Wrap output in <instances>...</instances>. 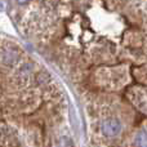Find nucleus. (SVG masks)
Masks as SVG:
<instances>
[{"label":"nucleus","mask_w":147,"mask_h":147,"mask_svg":"<svg viewBox=\"0 0 147 147\" xmlns=\"http://www.w3.org/2000/svg\"><path fill=\"white\" fill-rule=\"evenodd\" d=\"M121 123L120 120L115 119V117H109V119L103 120L101 124V130L105 136L107 137H115V136L120 134L121 132Z\"/></svg>","instance_id":"nucleus-1"},{"label":"nucleus","mask_w":147,"mask_h":147,"mask_svg":"<svg viewBox=\"0 0 147 147\" xmlns=\"http://www.w3.org/2000/svg\"><path fill=\"white\" fill-rule=\"evenodd\" d=\"M136 147H147V132L146 130H141L136 134L134 141H133Z\"/></svg>","instance_id":"nucleus-2"},{"label":"nucleus","mask_w":147,"mask_h":147,"mask_svg":"<svg viewBox=\"0 0 147 147\" xmlns=\"http://www.w3.org/2000/svg\"><path fill=\"white\" fill-rule=\"evenodd\" d=\"M16 58H17V56H16L14 52L12 51H7V52H3V62L4 63H13V62H16Z\"/></svg>","instance_id":"nucleus-3"}]
</instances>
